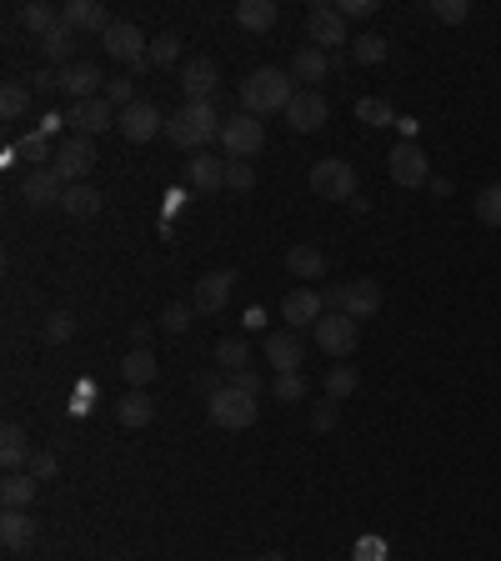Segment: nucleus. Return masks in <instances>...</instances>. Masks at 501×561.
Masks as SVG:
<instances>
[{
  "instance_id": "nucleus-1",
  "label": "nucleus",
  "mask_w": 501,
  "mask_h": 561,
  "mask_svg": "<svg viewBox=\"0 0 501 561\" xmlns=\"http://www.w3.org/2000/svg\"><path fill=\"white\" fill-rule=\"evenodd\" d=\"M291 101H296V76L291 71L261 66L241 81V111L246 116H286Z\"/></svg>"
},
{
  "instance_id": "nucleus-2",
  "label": "nucleus",
  "mask_w": 501,
  "mask_h": 561,
  "mask_svg": "<svg viewBox=\"0 0 501 561\" xmlns=\"http://www.w3.org/2000/svg\"><path fill=\"white\" fill-rule=\"evenodd\" d=\"M226 121L216 111V101H186L171 121H166V136L181 146V151H206L211 141H221Z\"/></svg>"
},
{
  "instance_id": "nucleus-3",
  "label": "nucleus",
  "mask_w": 501,
  "mask_h": 561,
  "mask_svg": "<svg viewBox=\"0 0 501 561\" xmlns=\"http://www.w3.org/2000/svg\"><path fill=\"white\" fill-rule=\"evenodd\" d=\"M311 341H316L326 356H351L356 341H361V321H351L346 311H326V316L311 326Z\"/></svg>"
},
{
  "instance_id": "nucleus-4",
  "label": "nucleus",
  "mask_w": 501,
  "mask_h": 561,
  "mask_svg": "<svg viewBox=\"0 0 501 561\" xmlns=\"http://www.w3.org/2000/svg\"><path fill=\"white\" fill-rule=\"evenodd\" d=\"M386 171H391V181H396V186L416 191V186H426V181H431V156H426L416 141H396V146H391V156H386Z\"/></svg>"
},
{
  "instance_id": "nucleus-5",
  "label": "nucleus",
  "mask_w": 501,
  "mask_h": 561,
  "mask_svg": "<svg viewBox=\"0 0 501 561\" xmlns=\"http://www.w3.org/2000/svg\"><path fill=\"white\" fill-rule=\"evenodd\" d=\"M311 191L321 201H356V171H351V161H336V156L316 161L311 166Z\"/></svg>"
},
{
  "instance_id": "nucleus-6",
  "label": "nucleus",
  "mask_w": 501,
  "mask_h": 561,
  "mask_svg": "<svg viewBox=\"0 0 501 561\" xmlns=\"http://www.w3.org/2000/svg\"><path fill=\"white\" fill-rule=\"evenodd\" d=\"M306 41L316 46V51H341V46H351V31H346V21H341V11L336 6H311L306 11Z\"/></svg>"
},
{
  "instance_id": "nucleus-7",
  "label": "nucleus",
  "mask_w": 501,
  "mask_h": 561,
  "mask_svg": "<svg viewBox=\"0 0 501 561\" xmlns=\"http://www.w3.org/2000/svg\"><path fill=\"white\" fill-rule=\"evenodd\" d=\"M221 146H226V161H246V156H256V151L266 146V126H261V116L236 111V116L226 121V131H221Z\"/></svg>"
},
{
  "instance_id": "nucleus-8",
  "label": "nucleus",
  "mask_w": 501,
  "mask_h": 561,
  "mask_svg": "<svg viewBox=\"0 0 501 561\" xmlns=\"http://www.w3.org/2000/svg\"><path fill=\"white\" fill-rule=\"evenodd\" d=\"M51 171H56L66 186H81V181L96 171V146H91V136H66L61 151H56V161H51Z\"/></svg>"
},
{
  "instance_id": "nucleus-9",
  "label": "nucleus",
  "mask_w": 501,
  "mask_h": 561,
  "mask_svg": "<svg viewBox=\"0 0 501 561\" xmlns=\"http://www.w3.org/2000/svg\"><path fill=\"white\" fill-rule=\"evenodd\" d=\"M206 406H211V421L226 426V431H246V426L256 421V396H246V391H236V386H221Z\"/></svg>"
},
{
  "instance_id": "nucleus-10",
  "label": "nucleus",
  "mask_w": 501,
  "mask_h": 561,
  "mask_svg": "<svg viewBox=\"0 0 501 561\" xmlns=\"http://www.w3.org/2000/svg\"><path fill=\"white\" fill-rule=\"evenodd\" d=\"M236 281H241L236 271H206V276L196 281V291H191V311H196V316H216V311H226Z\"/></svg>"
},
{
  "instance_id": "nucleus-11",
  "label": "nucleus",
  "mask_w": 501,
  "mask_h": 561,
  "mask_svg": "<svg viewBox=\"0 0 501 561\" xmlns=\"http://www.w3.org/2000/svg\"><path fill=\"white\" fill-rule=\"evenodd\" d=\"M101 46L111 51V61H126V66H141L146 51H151V41H146L141 26H131V21H116V26L101 36Z\"/></svg>"
},
{
  "instance_id": "nucleus-12",
  "label": "nucleus",
  "mask_w": 501,
  "mask_h": 561,
  "mask_svg": "<svg viewBox=\"0 0 501 561\" xmlns=\"http://www.w3.org/2000/svg\"><path fill=\"white\" fill-rule=\"evenodd\" d=\"M326 116H331V106H326V96H321V91H296V101L286 106V126H291L296 136L321 131V126H326Z\"/></svg>"
},
{
  "instance_id": "nucleus-13",
  "label": "nucleus",
  "mask_w": 501,
  "mask_h": 561,
  "mask_svg": "<svg viewBox=\"0 0 501 561\" xmlns=\"http://www.w3.org/2000/svg\"><path fill=\"white\" fill-rule=\"evenodd\" d=\"M266 361H271V371L276 376H291V371H301V361H306V341H301V331H271L266 336Z\"/></svg>"
},
{
  "instance_id": "nucleus-14",
  "label": "nucleus",
  "mask_w": 501,
  "mask_h": 561,
  "mask_svg": "<svg viewBox=\"0 0 501 561\" xmlns=\"http://www.w3.org/2000/svg\"><path fill=\"white\" fill-rule=\"evenodd\" d=\"M61 91L71 96V106H81V101H96L106 91V76H101L96 61H76V66L61 71Z\"/></svg>"
},
{
  "instance_id": "nucleus-15",
  "label": "nucleus",
  "mask_w": 501,
  "mask_h": 561,
  "mask_svg": "<svg viewBox=\"0 0 501 561\" xmlns=\"http://www.w3.org/2000/svg\"><path fill=\"white\" fill-rule=\"evenodd\" d=\"M111 126H121V111H116L106 96L71 106V131H76V136H101V131H111Z\"/></svg>"
},
{
  "instance_id": "nucleus-16",
  "label": "nucleus",
  "mask_w": 501,
  "mask_h": 561,
  "mask_svg": "<svg viewBox=\"0 0 501 561\" xmlns=\"http://www.w3.org/2000/svg\"><path fill=\"white\" fill-rule=\"evenodd\" d=\"M326 316V301H321V291H311V286H296L286 301H281V321L291 326V331H306V326H316Z\"/></svg>"
},
{
  "instance_id": "nucleus-17",
  "label": "nucleus",
  "mask_w": 501,
  "mask_h": 561,
  "mask_svg": "<svg viewBox=\"0 0 501 561\" xmlns=\"http://www.w3.org/2000/svg\"><path fill=\"white\" fill-rule=\"evenodd\" d=\"M61 26L66 31H96V36H106L116 21H111V11L101 6V0H66V6H61Z\"/></svg>"
},
{
  "instance_id": "nucleus-18",
  "label": "nucleus",
  "mask_w": 501,
  "mask_h": 561,
  "mask_svg": "<svg viewBox=\"0 0 501 561\" xmlns=\"http://www.w3.org/2000/svg\"><path fill=\"white\" fill-rule=\"evenodd\" d=\"M21 196H26L31 211H51V206L66 201V181H61L51 166H36V171L26 176V191H21Z\"/></svg>"
},
{
  "instance_id": "nucleus-19",
  "label": "nucleus",
  "mask_w": 501,
  "mask_h": 561,
  "mask_svg": "<svg viewBox=\"0 0 501 561\" xmlns=\"http://www.w3.org/2000/svg\"><path fill=\"white\" fill-rule=\"evenodd\" d=\"M166 121H171V116H161L156 101H136V106L121 111V136H126V141H151L156 131H166Z\"/></svg>"
},
{
  "instance_id": "nucleus-20",
  "label": "nucleus",
  "mask_w": 501,
  "mask_h": 561,
  "mask_svg": "<svg viewBox=\"0 0 501 561\" xmlns=\"http://www.w3.org/2000/svg\"><path fill=\"white\" fill-rule=\"evenodd\" d=\"M181 91H186V101H216V91H221L216 61H186L181 66Z\"/></svg>"
},
{
  "instance_id": "nucleus-21",
  "label": "nucleus",
  "mask_w": 501,
  "mask_h": 561,
  "mask_svg": "<svg viewBox=\"0 0 501 561\" xmlns=\"http://www.w3.org/2000/svg\"><path fill=\"white\" fill-rule=\"evenodd\" d=\"M0 541H6V551H26V546L36 541V521H31V511H16V506L0 511Z\"/></svg>"
},
{
  "instance_id": "nucleus-22",
  "label": "nucleus",
  "mask_w": 501,
  "mask_h": 561,
  "mask_svg": "<svg viewBox=\"0 0 501 561\" xmlns=\"http://www.w3.org/2000/svg\"><path fill=\"white\" fill-rule=\"evenodd\" d=\"M186 176H191L196 191H221V186H226V161L211 156V151H196V156L186 161Z\"/></svg>"
},
{
  "instance_id": "nucleus-23",
  "label": "nucleus",
  "mask_w": 501,
  "mask_h": 561,
  "mask_svg": "<svg viewBox=\"0 0 501 561\" xmlns=\"http://www.w3.org/2000/svg\"><path fill=\"white\" fill-rule=\"evenodd\" d=\"M291 76H296V81H306V91H316V81H326V76H331V56H326V51H316V46H301V51L291 56Z\"/></svg>"
},
{
  "instance_id": "nucleus-24",
  "label": "nucleus",
  "mask_w": 501,
  "mask_h": 561,
  "mask_svg": "<svg viewBox=\"0 0 501 561\" xmlns=\"http://www.w3.org/2000/svg\"><path fill=\"white\" fill-rule=\"evenodd\" d=\"M381 311V286L376 281H351L346 286V316L351 321H371Z\"/></svg>"
},
{
  "instance_id": "nucleus-25",
  "label": "nucleus",
  "mask_w": 501,
  "mask_h": 561,
  "mask_svg": "<svg viewBox=\"0 0 501 561\" xmlns=\"http://www.w3.org/2000/svg\"><path fill=\"white\" fill-rule=\"evenodd\" d=\"M151 416H156V401H151L141 386H131V391L116 401V421L131 426V431H136V426H151Z\"/></svg>"
},
{
  "instance_id": "nucleus-26",
  "label": "nucleus",
  "mask_w": 501,
  "mask_h": 561,
  "mask_svg": "<svg viewBox=\"0 0 501 561\" xmlns=\"http://www.w3.org/2000/svg\"><path fill=\"white\" fill-rule=\"evenodd\" d=\"M101 206H106V196L96 191V186H66V201H61V211L66 216H76V221H91V216H101Z\"/></svg>"
},
{
  "instance_id": "nucleus-27",
  "label": "nucleus",
  "mask_w": 501,
  "mask_h": 561,
  "mask_svg": "<svg viewBox=\"0 0 501 561\" xmlns=\"http://www.w3.org/2000/svg\"><path fill=\"white\" fill-rule=\"evenodd\" d=\"M276 6H271V0H241V6H236V26L241 31H251V36H261V31H271L276 26Z\"/></svg>"
},
{
  "instance_id": "nucleus-28",
  "label": "nucleus",
  "mask_w": 501,
  "mask_h": 561,
  "mask_svg": "<svg viewBox=\"0 0 501 561\" xmlns=\"http://www.w3.org/2000/svg\"><path fill=\"white\" fill-rule=\"evenodd\" d=\"M286 271H291L296 281H321V276H326V256H321L316 246H291V251H286Z\"/></svg>"
},
{
  "instance_id": "nucleus-29",
  "label": "nucleus",
  "mask_w": 501,
  "mask_h": 561,
  "mask_svg": "<svg viewBox=\"0 0 501 561\" xmlns=\"http://www.w3.org/2000/svg\"><path fill=\"white\" fill-rule=\"evenodd\" d=\"M386 56H391V41H386V36H376V31L351 36V61H356V66H381Z\"/></svg>"
},
{
  "instance_id": "nucleus-30",
  "label": "nucleus",
  "mask_w": 501,
  "mask_h": 561,
  "mask_svg": "<svg viewBox=\"0 0 501 561\" xmlns=\"http://www.w3.org/2000/svg\"><path fill=\"white\" fill-rule=\"evenodd\" d=\"M41 56H46L51 66H61V71H66V66H76V61H71V56H76V31L56 26V31L41 41Z\"/></svg>"
},
{
  "instance_id": "nucleus-31",
  "label": "nucleus",
  "mask_w": 501,
  "mask_h": 561,
  "mask_svg": "<svg viewBox=\"0 0 501 561\" xmlns=\"http://www.w3.org/2000/svg\"><path fill=\"white\" fill-rule=\"evenodd\" d=\"M156 371H161V366H156V356H151L146 346H136V351H131V356L121 361V376H126L131 386H141V391H146V386L156 381Z\"/></svg>"
},
{
  "instance_id": "nucleus-32",
  "label": "nucleus",
  "mask_w": 501,
  "mask_h": 561,
  "mask_svg": "<svg viewBox=\"0 0 501 561\" xmlns=\"http://www.w3.org/2000/svg\"><path fill=\"white\" fill-rule=\"evenodd\" d=\"M21 26L36 36V41H46L56 26H61V11H51V6H41V0H31V6H21Z\"/></svg>"
},
{
  "instance_id": "nucleus-33",
  "label": "nucleus",
  "mask_w": 501,
  "mask_h": 561,
  "mask_svg": "<svg viewBox=\"0 0 501 561\" xmlns=\"http://www.w3.org/2000/svg\"><path fill=\"white\" fill-rule=\"evenodd\" d=\"M26 456H31V436H26L16 421H6V431H0V461H6V466L16 471Z\"/></svg>"
},
{
  "instance_id": "nucleus-34",
  "label": "nucleus",
  "mask_w": 501,
  "mask_h": 561,
  "mask_svg": "<svg viewBox=\"0 0 501 561\" xmlns=\"http://www.w3.org/2000/svg\"><path fill=\"white\" fill-rule=\"evenodd\" d=\"M216 366H221V371H246V366H251L246 336H221V341H216Z\"/></svg>"
},
{
  "instance_id": "nucleus-35",
  "label": "nucleus",
  "mask_w": 501,
  "mask_h": 561,
  "mask_svg": "<svg viewBox=\"0 0 501 561\" xmlns=\"http://www.w3.org/2000/svg\"><path fill=\"white\" fill-rule=\"evenodd\" d=\"M0 501L6 506H16V511H26L31 501H36V476H6V486H0Z\"/></svg>"
},
{
  "instance_id": "nucleus-36",
  "label": "nucleus",
  "mask_w": 501,
  "mask_h": 561,
  "mask_svg": "<svg viewBox=\"0 0 501 561\" xmlns=\"http://www.w3.org/2000/svg\"><path fill=\"white\" fill-rule=\"evenodd\" d=\"M471 211H476L481 226H501V181L496 186H481L476 201H471Z\"/></svg>"
},
{
  "instance_id": "nucleus-37",
  "label": "nucleus",
  "mask_w": 501,
  "mask_h": 561,
  "mask_svg": "<svg viewBox=\"0 0 501 561\" xmlns=\"http://www.w3.org/2000/svg\"><path fill=\"white\" fill-rule=\"evenodd\" d=\"M356 386H361L356 366H331V371H326V396H331V401H346V396H356Z\"/></svg>"
},
{
  "instance_id": "nucleus-38",
  "label": "nucleus",
  "mask_w": 501,
  "mask_h": 561,
  "mask_svg": "<svg viewBox=\"0 0 501 561\" xmlns=\"http://www.w3.org/2000/svg\"><path fill=\"white\" fill-rule=\"evenodd\" d=\"M356 121H366V126H391L396 111H391V101H381V96H361V101H356Z\"/></svg>"
},
{
  "instance_id": "nucleus-39",
  "label": "nucleus",
  "mask_w": 501,
  "mask_h": 561,
  "mask_svg": "<svg viewBox=\"0 0 501 561\" xmlns=\"http://www.w3.org/2000/svg\"><path fill=\"white\" fill-rule=\"evenodd\" d=\"M146 56H151V66H176V61H181V36H176V31H161V36L151 41Z\"/></svg>"
},
{
  "instance_id": "nucleus-40",
  "label": "nucleus",
  "mask_w": 501,
  "mask_h": 561,
  "mask_svg": "<svg viewBox=\"0 0 501 561\" xmlns=\"http://www.w3.org/2000/svg\"><path fill=\"white\" fill-rule=\"evenodd\" d=\"M311 386H306V376L301 371H291V376H276L271 381V401H281V406H291V401H301Z\"/></svg>"
},
{
  "instance_id": "nucleus-41",
  "label": "nucleus",
  "mask_w": 501,
  "mask_h": 561,
  "mask_svg": "<svg viewBox=\"0 0 501 561\" xmlns=\"http://www.w3.org/2000/svg\"><path fill=\"white\" fill-rule=\"evenodd\" d=\"M31 111V91L26 86H6V91H0V116H6V121H21Z\"/></svg>"
},
{
  "instance_id": "nucleus-42",
  "label": "nucleus",
  "mask_w": 501,
  "mask_h": 561,
  "mask_svg": "<svg viewBox=\"0 0 501 561\" xmlns=\"http://www.w3.org/2000/svg\"><path fill=\"white\" fill-rule=\"evenodd\" d=\"M71 336H76V316H71V311H51V316H46V341L61 346V341H71Z\"/></svg>"
},
{
  "instance_id": "nucleus-43",
  "label": "nucleus",
  "mask_w": 501,
  "mask_h": 561,
  "mask_svg": "<svg viewBox=\"0 0 501 561\" xmlns=\"http://www.w3.org/2000/svg\"><path fill=\"white\" fill-rule=\"evenodd\" d=\"M436 21H446V26H461L466 16H471V6H466V0H431V6H426Z\"/></svg>"
},
{
  "instance_id": "nucleus-44",
  "label": "nucleus",
  "mask_w": 501,
  "mask_h": 561,
  "mask_svg": "<svg viewBox=\"0 0 501 561\" xmlns=\"http://www.w3.org/2000/svg\"><path fill=\"white\" fill-rule=\"evenodd\" d=\"M226 186L231 191H256V171H251V161H226Z\"/></svg>"
},
{
  "instance_id": "nucleus-45",
  "label": "nucleus",
  "mask_w": 501,
  "mask_h": 561,
  "mask_svg": "<svg viewBox=\"0 0 501 561\" xmlns=\"http://www.w3.org/2000/svg\"><path fill=\"white\" fill-rule=\"evenodd\" d=\"M26 161H56L51 156V141H46V131H31V136H21V146H16Z\"/></svg>"
},
{
  "instance_id": "nucleus-46",
  "label": "nucleus",
  "mask_w": 501,
  "mask_h": 561,
  "mask_svg": "<svg viewBox=\"0 0 501 561\" xmlns=\"http://www.w3.org/2000/svg\"><path fill=\"white\" fill-rule=\"evenodd\" d=\"M116 111H126V106H136V81H106V91H101Z\"/></svg>"
},
{
  "instance_id": "nucleus-47",
  "label": "nucleus",
  "mask_w": 501,
  "mask_h": 561,
  "mask_svg": "<svg viewBox=\"0 0 501 561\" xmlns=\"http://www.w3.org/2000/svg\"><path fill=\"white\" fill-rule=\"evenodd\" d=\"M191 316H196V311H191L186 301H176V306H166V311H161V326H166L171 336H181V331L191 326Z\"/></svg>"
},
{
  "instance_id": "nucleus-48",
  "label": "nucleus",
  "mask_w": 501,
  "mask_h": 561,
  "mask_svg": "<svg viewBox=\"0 0 501 561\" xmlns=\"http://www.w3.org/2000/svg\"><path fill=\"white\" fill-rule=\"evenodd\" d=\"M226 386H236V391H246V396H261V391H266L261 371H251V366H246V371H231V381H226Z\"/></svg>"
},
{
  "instance_id": "nucleus-49",
  "label": "nucleus",
  "mask_w": 501,
  "mask_h": 561,
  "mask_svg": "<svg viewBox=\"0 0 501 561\" xmlns=\"http://www.w3.org/2000/svg\"><path fill=\"white\" fill-rule=\"evenodd\" d=\"M336 11H341V21H366V16H376V0H336Z\"/></svg>"
},
{
  "instance_id": "nucleus-50",
  "label": "nucleus",
  "mask_w": 501,
  "mask_h": 561,
  "mask_svg": "<svg viewBox=\"0 0 501 561\" xmlns=\"http://www.w3.org/2000/svg\"><path fill=\"white\" fill-rule=\"evenodd\" d=\"M56 466H61V461H56V451H36V456H31V476H36V481L56 476Z\"/></svg>"
},
{
  "instance_id": "nucleus-51",
  "label": "nucleus",
  "mask_w": 501,
  "mask_h": 561,
  "mask_svg": "<svg viewBox=\"0 0 501 561\" xmlns=\"http://www.w3.org/2000/svg\"><path fill=\"white\" fill-rule=\"evenodd\" d=\"M311 426H316V431H331V426H336V401L316 406V411H311Z\"/></svg>"
},
{
  "instance_id": "nucleus-52",
  "label": "nucleus",
  "mask_w": 501,
  "mask_h": 561,
  "mask_svg": "<svg viewBox=\"0 0 501 561\" xmlns=\"http://www.w3.org/2000/svg\"><path fill=\"white\" fill-rule=\"evenodd\" d=\"M381 556H386V546H381L376 536H366V541L356 546V561H381Z\"/></svg>"
},
{
  "instance_id": "nucleus-53",
  "label": "nucleus",
  "mask_w": 501,
  "mask_h": 561,
  "mask_svg": "<svg viewBox=\"0 0 501 561\" xmlns=\"http://www.w3.org/2000/svg\"><path fill=\"white\" fill-rule=\"evenodd\" d=\"M321 301H326V311H346V286H326Z\"/></svg>"
},
{
  "instance_id": "nucleus-54",
  "label": "nucleus",
  "mask_w": 501,
  "mask_h": 561,
  "mask_svg": "<svg viewBox=\"0 0 501 561\" xmlns=\"http://www.w3.org/2000/svg\"><path fill=\"white\" fill-rule=\"evenodd\" d=\"M196 391H201V396L211 401V396L221 391V376H216V371H201V376H196Z\"/></svg>"
},
{
  "instance_id": "nucleus-55",
  "label": "nucleus",
  "mask_w": 501,
  "mask_h": 561,
  "mask_svg": "<svg viewBox=\"0 0 501 561\" xmlns=\"http://www.w3.org/2000/svg\"><path fill=\"white\" fill-rule=\"evenodd\" d=\"M31 86H36V91H61V76H51V71H36V76H31Z\"/></svg>"
},
{
  "instance_id": "nucleus-56",
  "label": "nucleus",
  "mask_w": 501,
  "mask_h": 561,
  "mask_svg": "<svg viewBox=\"0 0 501 561\" xmlns=\"http://www.w3.org/2000/svg\"><path fill=\"white\" fill-rule=\"evenodd\" d=\"M261 561H286V556H281V551H271V556H261Z\"/></svg>"
}]
</instances>
